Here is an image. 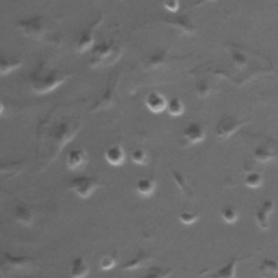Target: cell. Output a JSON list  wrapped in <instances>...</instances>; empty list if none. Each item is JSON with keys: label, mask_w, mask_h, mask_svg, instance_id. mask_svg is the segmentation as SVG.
I'll return each mask as SVG.
<instances>
[{"label": "cell", "mask_w": 278, "mask_h": 278, "mask_svg": "<svg viewBox=\"0 0 278 278\" xmlns=\"http://www.w3.org/2000/svg\"><path fill=\"white\" fill-rule=\"evenodd\" d=\"M69 74H65L57 70L45 73L38 71L31 80V88L35 94H47V92L53 91L60 85H62L69 79Z\"/></svg>", "instance_id": "obj_1"}, {"label": "cell", "mask_w": 278, "mask_h": 278, "mask_svg": "<svg viewBox=\"0 0 278 278\" xmlns=\"http://www.w3.org/2000/svg\"><path fill=\"white\" fill-rule=\"evenodd\" d=\"M100 187V183L91 176H80L71 181L69 188L82 199L89 198Z\"/></svg>", "instance_id": "obj_2"}, {"label": "cell", "mask_w": 278, "mask_h": 278, "mask_svg": "<svg viewBox=\"0 0 278 278\" xmlns=\"http://www.w3.org/2000/svg\"><path fill=\"white\" fill-rule=\"evenodd\" d=\"M121 50L120 48L113 45V43H103L98 46H96L92 50V59H91V64L92 65H99L101 62L109 61L112 57L114 58V55L120 57ZM116 60V58H114Z\"/></svg>", "instance_id": "obj_3"}, {"label": "cell", "mask_w": 278, "mask_h": 278, "mask_svg": "<svg viewBox=\"0 0 278 278\" xmlns=\"http://www.w3.org/2000/svg\"><path fill=\"white\" fill-rule=\"evenodd\" d=\"M206 138V130L200 123H190L183 131L184 146L196 145Z\"/></svg>", "instance_id": "obj_4"}, {"label": "cell", "mask_w": 278, "mask_h": 278, "mask_svg": "<svg viewBox=\"0 0 278 278\" xmlns=\"http://www.w3.org/2000/svg\"><path fill=\"white\" fill-rule=\"evenodd\" d=\"M275 210V202L273 200H266L261 205L256 211L255 220L260 230L267 231L269 229V216Z\"/></svg>", "instance_id": "obj_5"}, {"label": "cell", "mask_w": 278, "mask_h": 278, "mask_svg": "<svg viewBox=\"0 0 278 278\" xmlns=\"http://www.w3.org/2000/svg\"><path fill=\"white\" fill-rule=\"evenodd\" d=\"M241 126V122L237 121L233 116L225 115L216 125V137L225 140L237 131Z\"/></svg>", "instance_id": "obj_6"}, {"label": "cell", "mask_w": 278, "mask_h": 278, "mask_svg": "<svg viewBox=\"0 0 278 278\" xmlns=\"http://www.w3.org/2000/svg\"><path fill=\"white\" fill-rule=\"evenodd\" d=\"M88 161L87 153L83 148L71 149L66 156V166L71 171L82 168Z\"/></svg>", "instance_id": "obj_7"}, {"label": "cell", "mask_w": 278, "mask_h": 278, "mask_svg": "<svg viewBox=\"0 0 278 278\" xmlns=\"http://www.w3.org/2000/svg\"><path fill=\"white\" fill-rule=\"evenodd\" d=\"M101 22V16L97 19V21H95L91 25L84 31L82 33V35L80 37V40L78 43V47H77V52L80 55H83L84 53H86L88 49L91 48V46L94 45V30L97 28V25H99Z\"/></svg>", "instance_id": "obj_8"}, {"label": "cell", "mask_w": 278, "mask_h": 278, "mask_svg": "<svg viewBox=\"0 0 278 278\" xmlns=\"http://www.w3.org/2000/svg\"><path fill=\"white\" fill-rule=\"evenodd\" d=\"M145 104L150 112H153L155 114H160L164 110H166L167 100L162 94H160V92L153 91L146 97Z\"/></svg>", "instance_id": "obj_9"}, {"label": "cell", "mask_w": 278, "mask_h": 278, "mask_svg": "<svg viewBox=\"0 0 278 278\" xmlns=\"http://www.w3.org/2000/svg\"><path fill=\"white\" fill-rule=\"evenodd\" d=\"M153 258L150 254H147L146 251L140 250L138 254L135 256L132 260L128 261V262H125L120 268L121 271L124 272H132V271H136L138 268L144 267L149 261Z\"/></svg>", "instance_id": "obj_10"}, {"label": "cell", "mask_w": 278, "mask_h": 278, "mask_svg": "<svg viewBox=\"0 0 278 278\" xmlns=\"http://www.w3.org/2000/svg\"><path fill=\"white\" fill-rule=\"evenodd\" d=\"M105 158L109 164L117 167L124 164L125 159H126V154L122 146L113 145L107 148L105 153Z\"/></svg>", "instance_id": "obj_11"}, {"label": "cell", "mask_w": 278, "mask_h": 278, "mask_svg": "<svg viewBox=\"0 0 278 278\" xmlns=\"http://www.w3.org/2000/svg\"><path fill=\"white\" fill-rule=\"evenodd\" d=\"M238 261V258L231 259L229 262L221 268H218L217 271L208 274V278H235Z\"/></svg>", "instance_id": "obj_12"}, {"label": "cell", "mask_w": 278, "mask_h": 278, "mask_svg": "<svg viewBox=\"0 0 278 278\" xmlns=\"http://www.w3.org/2000/svg\"><path fill=\"white\" fill-rule=\"evenodd\" d=\"M89 274V265L82 257L73 259L70 266V278H85Z\"/></svg>", "instance_id": "obj_13"}, {"label": "cell", "mask_w": 278, "mask_h": 278, "mask_svg": "<svg viewBox=\"0 0 278 278\" xmlns=\"http://www.w3.org/2000/svg\"><path fill=\"white\" fill-rule=\"evenodd\" d=\"M259 274L263 278H273L278 275V261L274 259H264L259 265Z\"/></svg>", "instance_id": "obj_14"}, {"label": "cell", "mask_w": 278, "mask_h": 278, "mask_svg": "<svg viewBox=\"0 0 278 278\" xmlns=\"http://www.w3.org/2000/svg\"><path fill=\"white\" fill-rule=\"evenodd\" d=\"M157 188V183L153 178L140 179L136 184V192L141 197L153 196Z\"/></svg>", "instance_id": "obj_15"}, {"label": "cell", "mask_w": 278, "mask_h": 278, "mask_svg": "<svg viewBox=\"0 0 278 278\" xmlns=\"http://www.w3.org/2000/svg\"><path fill=\"white\" fill-rule=\"evenodd\" d=\"M166 112L171 116H181L185 112V105L179 97H172L167 101Z\"/></svg>", "instance_id": "obj_16"}, {"label": "cell", "mask_w": 278, "mask_h": 278, "mask_svg": "<svg viewBox=\"0 0 278 278\" xmlns=\"http://www.w3.org/2000/svg\"><path fill=\"white\" fill-rule=\"evenodd\" d=\"M222 220L227 224H234L238 221V211L233 206H225L221 209L220 211Z\"/></svg>", "instance_id": "obj_17"}, {"label": "cell", "mask_w": 278, "mask_h": 278, "mask_svg": "<svg viewBox=\"0 0 278 278\" xmlns=\"http://www.w3.org/2000/svg\"><path fill=\"white\" fill-rule=\"evenodd\" d=\"M173 274V269L163 268V267H150L147 273L142 275L140 278H167Z\"/></svg>", "instance_id": "obj_18"}, {"label": "cell", "mask_w": 278, "mask_h": 278, "mask_svg": "<svg viewBox=\"0 0 278 278\" xmlns=\"http://www.w3.org/2000/svg\"><path fill=\"white\" fill-rule=\"evenodd\" d=\"M22 65V60L21 59H5V57H2V69H0V72H2V75H7L8 73H10Z\"/></svg>", "instance_id": "obj_19"}, {"label": "cell", "mask_w": 278, "mask_h": 278, "mask_svg": "<svg viewBox=\"0 0 278 278\" xmlns=\"http://www.w3.org/2000/svg\"><path fill=\"white\" fill-rule=\"evenodd\" d=\"M15 218L18 220L20 223L24 225H32L33 223V216L30 210L25 207H18L15 209Z\"/></svg>", "instance_id": "obj_20"}, {"label": "cell", "mask_w": 278, "mask_h": 278, "mask_svg": "<svg viewBox=\"0 0 278 278\" xmlns=\"http://www.w3.org/2000/svg\"><path fill=\"white\" fill-rule=\"evenodd\" d=\"M117 262V256L114 254H108L105 255L99 261V267L101 271H110V269L114 268Z\"/></svg>", "instance_id": "obj_21"}, {"label": "cell", "mask_w": 278, "mask_h": 278, "mask_svg": "<svg viewBox=\"0 0 278 278\" xmlns=\"http://www.w3.org/2000/svg\"><path fill=\"white\" fill-rule=\"evenodd\" d=\"M30 263V261L28 258H15L10 255H5L4 256V265L5 264H9L13 268H23L24 266H28Z\"/></svg>", "instance_id": "obj_22"}, {"label": "cell", "mask_w": 278, "mask_h": 278, "mask_svg": "<svg viewBox=\"0 0 278 278\" xmlns=\"http://www.w3.org/2000/svg\"><path fill=\"white\" fill-rule=\"evenodd\" d=\"M263 176L260 173H249L245 178V185L249 188H259L263 185Z\"/></svg>", "instance_id": "obj_23"}, {"label": "cell", "mask_w": 278, "mask_h": 278, "mask_svg": "<svg viewBox=\"0 0 278 278\" xmlns=\"http://www.w3.org/2000/svg\"><path fill=\"white\" fill-rule=\"evenodd\" d=\"M131 158H132V161L135 164L140 165V166H145L149 162V157L146 154V151L144 149H140V148L135 149L132 153Z\"/></svg>", "instance_id": "obj_24"}, {"label": "cell", "mask_w": 278, "mask_h": 278, "mask_svg": "<svg viewBox=\"0 0 278 278\" xmlns=\"http://www.w3.org/2000/svg\"><path fill=\"white\" fill-rule=\"evenodd\" d=\"M181 223L184 225H193L199 220V214L196 212H189V211H184L179 216Z\"/></svg>", "instance_id": "obj_25"}, {"label": "cell", "mask_w": 278, "mask_h": 278, "mask_svg": "<svg viewBox=\"0 0 278 278\" xmlns=\"http://www.w3.org/2000/svg\"><path fill=\"white\" fill-rule=\"evenodd\" d=\"M163 8L168 11V12H176L179 9H180V3L179 2H166V3H163L162 4Z\"/></svg>", "instance_id": "obj_26"}]
</instances>
